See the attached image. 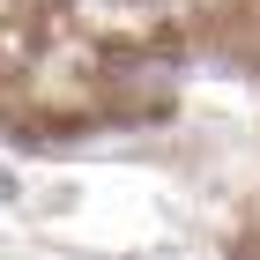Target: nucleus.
I'll use <instances>...</instances> for the list:
<instances>
[{
	"label": "nucleus",
	"instance_id": "f257e3e1",
	"mask_svg": "<svg viewBox=\"0 0 260 260\" xmlns=\"http://www.w3.org/2000/svg\"><path fill=\"white\" fill-rule=\"evenodd\" d=\"M0 193H8V171H0Z\"/></svg>",
	"mask_w": 260,
	"mask_h": 260
}]
</instances>
